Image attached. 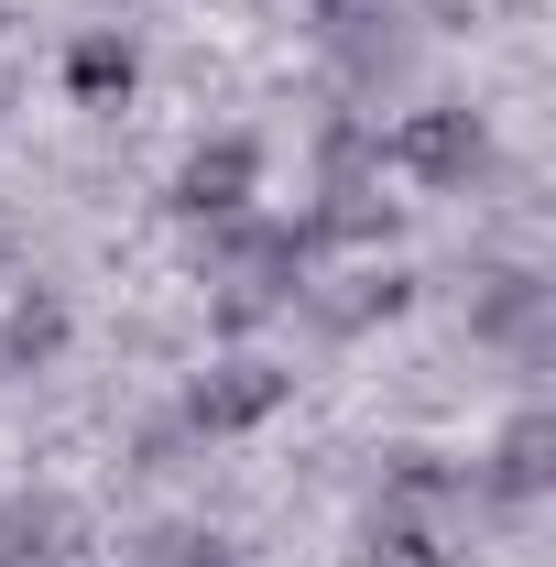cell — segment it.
<instances>
[{
    "mask_svg": "<svg viewBox=\"0 0 556 567\" xmlns=\"http://www.w3.org/2000/svg\"><path fill=\"white\" fill-rule=\"evenodd\" d=\"M132 87H142V44H132V33L99 22V33L66 44V99H76V110H121Z\"/></svg>",
    "mask_w": 556,
    "mask_h": 567,
    "instance_id": "cell-4",
    "label": "cell"
},
{
    "mask_svg": "<svg viewBox=\"0 0 556 567\" xmlns=\"http://www.w3.org/2000/svg\"><path fill=\"white\" fill-rule=\"evenodd\" d=\"M132 567H229V546L218 535H197V524H164V535H142Z\"/></svg>",
    "mask_w": 556,
    "mask_h": 567,
    "instance_id": "cell-6",
    "label": "cell"
},
{
    "mask_svg": "<svg viewBox=\"0 0 556 567\" xmlns=\"http://www.w3.org/2000/svg\"><path fill=\"white\" fill-rule=\"evenodd\" d=\"M284 393H295V371H284V360L229 350V360H208V371L186 382V425H197V436H251V425L284 415Z\"/></svg>",
    "mask_w": 556,
    "mask_h": 567,
    "instance_id": "cell-2",
    "label": "cell"
},
{
    "mask_svg": "<svg viewBox=\"0 0 556 567\" xmlns=\"http://www.w3.org/2000/svg\"><path fill=\"white\" fill-rule=\"evenodd\" d=\"M66 339H76V317H66V295H55V284H22V295L0 306V350H11V371H44Z\"/></svg>",
    "mask_w": 556,
    "mask_h": 567,
    "instance_id": "cell-5",
    "label": "cell"
},
{
    "mask_svg": "<svg viewBox=\"0 0 556 567\" xmlns=\"http://www.w3.org/2000/svg\"><path fill=\"white\" fill-rule=\"evenodd\" d=\"M491 164V121L470 99H425L393 132H371V175H404V186H470Z\"/></svg>",
    "mask_w": 556,
    "mask_h": 567,
    "instance_id": "cell-1",
    "label": "cell"
},
{
    "mask_svg": "<svg viewBox=\"0 0 556 567\" xmlns=\"http://www.w3.org/2000/svg\"><path fill=\"white\" fill-rule=\"evenodd\" d=\"M251 186H262V142L251 132H218V142H197L186 164H175V208L186 218H251Z\"/></svg>",
    "mask_w": 556,
    "mask_h": 567,
    "instance_id": "cell-3",
    "label": "cell"
}]
</instances>
